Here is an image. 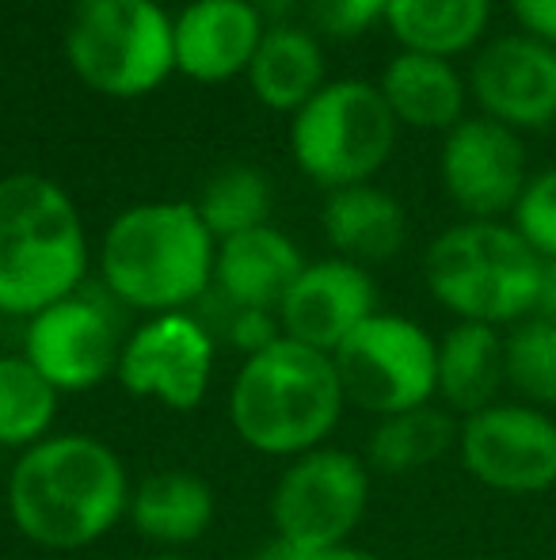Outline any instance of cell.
<instances>
[{
    "mask_svg": "<svg viewBox=\"0 0 556 560\" xmlns=\"http://www.w3.org/2000/svg\"><path fill=\"white\" fill-rule=\"evenodd\" d=\"M275 313L286 339L335 354L343 339L378 313V282L370 267L328 256L301 267Z\"/></svg>",
    "mask_w": 556,
    "mask_h": 560,
    "instance_id": "9a60e30c",
    "label": "cell"
},
{
    "mask_svg": "<svg viewBox=\"0 0 556 560\" xmlns=\"http://www.w3.org/2000/svg\"><path fill=\"white\" fill-rule=\"evenodd\" d=\"M442 191L469 222H504L511 218L522 187L530 179L527 145L514 130L484 115H469L438 149Z\"/></svg>",
    "mask_w": 556,
    "mask_h": 560,
    "instance_id": "4fadbf2b",
    "label": "cell"
},
{
    "mask_svg": "<svg viewBox=\"0 0 556 560\" xmlns=\"http://www.w3.org/2000/svg\"><path fill=\"white\" fill-rule=\"evenodd\" d=\"M301 12L312 35L358 38L378 23H386L389 0H301Z\"/></svg>",
    "mask_w": 556,
    "mask_h": 560,
    "instance_id": "f1b7e54d",
    "label": "cell"
},
{
    "mask_svg": "<svg viewBox=\"0 0 556 560\" xmlns=\"http://www.w3.org/2000/svg\"><path fill=\"white\" fill-rule=\"evenodd\" d=\"M522 35L556 46V0H507Z\"/></svg>",
    "mask_w": 556,
    "mask_h": 560,
    "instance_id": "4dcf8cb0",
    "label": "cell"
},
{
    "mask_svg": "<svg viewBox=\"0 0 556 560\" xmlns=\"http://www.w3.org/2000/svg\"><path fill=\"white\" fill-rule=\"evenodd\" d=\"M320 229L335 256L358 267L386 264L401 256V248L409 244V214L401 199L378 184L328 191L320 207Z\"/></svg>",
    "mask_w": 556,
    "mask_h": 560,
    "instance_id": "ac0fdd59",
    "label": "cell"
},
{
    "mask_svg": "<svg viewBox=\"0 0 556 560\" xmlns=\"http://www.w3.org/2000/svg\"><path fill=\"white\" fill-rule=\"evenodd\" d=\"M271 179L256 164H225L202 184L194 210L214 241H229L248 229L271 225Z\"/></svg>",
    "mask_w": 556,
    "mask_h": 560,
    "instance_id": "484cf974",
    "label": "cell"
},
{
    "mask_svg": "<svg viewBox=\"0 0 556 560\" xmlns=\"http://www.w3.org/2000/svg\"><path fill=\"white\" fill-rule=\"evenodd\" d=\"M4 320H8V317L0 313V343H4Z\"/></svg>",
    "mask_w": 556,
    "mask_h": 560,
    "instance_id": "8d00e7d4",
    "label": "cell"
},
{
    "mask_svg": "<svg viewBox=\"0 0 556 560\" xmlns=\"http://www.w3.org/2000/svg\"><path fill=\"white\" fill-rule=\"evenodd\" d=\"M171 20L156 0H73L66 20L69 69L96 96H149L176 73Z\"/></svg>",
    "mask_w": 556,
    "mask_h": 560,
    "instance_id": "8992f818",
    "label": "cell"
},
{
    "mask_svg": "<svg viewBox=\"0 0 556 560\" xmlns=\"http://www.w3.org/2000/svg\"><path fill=\"white\" fill-rule=\"evenodd\" d=\"M61 393L20 354L0 351V450H31L54 435Z\"/></svg>",
    "mask_w": 556,
    "mask_h": 560,
    "instance_id": "d4e9b609",
    "label": "cell"
},
{
    "mask_svg": "<svg viewBox=\"0 0 556 560\" xmlns=\"http://www.w3.org/2000/svg\"><path fill=\"white\" fill-rule=\"evenodd\" d=\"M122 332L104 298L76 290L27 317L23 359L58 393H84L119 370Z\"/></svg>",
    "mask_w": 556,
    "mask_h": 560,
    "instance_id": "7c38bea8",
    "label": "cell"
},
{
    "mask_svg": "<svg viewBox=\"0 0 556 560\" xmlns=\"http://www.w3.org/2000/svg\"><path fill=\"white\" fill-rule=\"evenodd\" d=\"M461 469L499 495L556 488V420L522 400H496L458 423Z\"/></svg>",
    "mask_w": 556,
    "mask_h": 560,
    "instance_id": "30bf717a",
    "label": "cell"
},
{
    "mask_svg": "<svg viewBox=\"0 0 556 560\" xmlns=\"http://www.w3.org/2000/svg\"><path fill=\"white\" fill-rule=\"evenodd\" d=\"M534 317L553 320V325H556V264H545L542 290H537V305H534Z\"/></svg>",
    "mask_w": 556,
    "mask_h": 560,
    "instance_id": "836d02e7",
    "label": "cell"
},
{
    "mask_svg": "<svg viewBox=\"0 0 556 560\" xmlns=\"http://www.w3.org/2000/svg\"><path fill=\"white\" fill-rule=\"evenodd\" d=\"M84 275L88 233L66 187L38 172L0 179V313L35 317L84 290Z\"/></svg>",
    "mask_w": 556,
    "mask_h": 560,
    "instance_id": "277c9868",
    "label": "cell"
},
{
    "mask_svg": "<svg viewBox=\"0 0 556 560\" xmlns=\"http://www.w3.org/2000/svg\"><path fill=\"white\" fill-rule=\"evenodd\" d=\"M370 508V465L340 446H317L286 462L271 488V526L279 538L324 553L347 546Z\"/></svg>",
    "mask_w": 556,
    "mask_h": 560,
    "instance_id": "9c48e42d",
    "label": "cell"
},
{
    "mask_svg": "<svg viewBox=\"0 0 556 560\" xmlns=\"http://www.w3.org/2000/svg\"><path fill=\"white\" fill-rule=\"evenodd\" d=\"M347 405L393 416L438 397V339L401 313H374L332 354Z\"/></svg>",
    "mask_w": 556,
    "mask_h": 560,
    "instance_id": "ba28073f",
    "label": "cell"
},
{
    "mask_svg": "<svg viewBox=\"0 0 556 560\" xmlns=\"http://www.w3.org/2000/svg\"><path fill=\"white\" fill-rule=\"evenodd\" d=\"M130 472L104 439L66 431L15 454L8 518L38 549L76 553L96 546L130 511Z\"/></svg>",
    "mask_w": 556,
    "mask_h": 560,
    "instance_id": "6da1fadb",
    "label": "cell"
},
{
    "mask_svg": "<svg viewBox=\"0 0 556 560\" xmlns=\"http://www.w3.org/2000/svg\"><path fill=\"white\" fill-rule=\"evenodd\" d=\"M507 389L514 400L553 412L556 408V325L527 317L504 332Z\"/></svg>",
    "mask_w": 556,
    "mask_h": 560,
    "instance_id": "4316f807",
    "label": "cell"
},
{
    "mask_svg": "<svg viewBox=\"0 0 556 560\" xmlns=\"http://www.w3.org/2000/svg\"><path fill=\"white\" fill-rule=\"evenodd\" d=\"M145 560H191V557H184V553H156V557H145Z\"/></svg>",
    "mask_w": 556,
    "mask_h": 560,
    "instance_id": "d590c367",
    "label": "cell"
},
{
    "mask_svg": "<svg viewBox=\"0 0 556 560\" xmlns=\"http://www.w3.org/2000/svg\"><path fill=\"white\" fill-rule=\"evenodd\" d=\"M305 259L282 229L260 225L217 241L214 290L233 310H279L286 290L301 275Z\"/></svg>",
    "mask_w": 556,
    "mask_h": 560,
    "instance_id": "e0dca14e",
    "label": "cell"
},
{
    "mask_svg": "<svg viewBox=\"0 0 556 560\" xmlns=\"http://www.w3.org/2000/svg\"><path fill=\"white\" fill-rule=\"evenodd\" d=\"M229 310V317H225V339H229L237 351L256 354L263 351V347H271L275 339L282 336V325H279V313L271 310H233V305H225Z\"/></svg>",
    "mask_w": 556,
    "mask_h": 560,
    "instance_id": "f546056e",
    "label": "cell"
},
{
    "mask_svg": "<svg viewBox=\"0 0 556 560\" xmlns=\"http://www.w3.org/2000/svg\"><path fill=\"white\" fill-rule=\"evenodd\" d=\"M225 408L248 450L294 462L309 450L328 446L347 397L332 354L279 336L271 347L240 362Z\"/></svg>",
    "mask_w": 556,
    "mask_h": 560,
    "instance_id": "3957f363",
    "label": "cell"
},
{
    "mask_svg": "<svg viewBox=\"0 0 556 560\" xmlns=\"http://www.w3.org/2000/svg\"><path fill=\"white\" fill-rule=\"evenodd\" d=\"M458 416L446 412L438 400L409 408V412L381 416L366 443V465L370 472H386V477H409V472L430 469L458 450Z\"/></svg>",
    "mask_w": 556,
    "mask_h": 560,
    "instance_id": "cb8c5ba5",
    "label": "cell"
},
{
    "mask_svg": "<svg viewBox=\"0 0 556 560\" xmlns=\"http://www.w3.org/2000/svg\"><path fill=\"white\" fill-rule=\"evenodd\" d=\"M268 23L248 0H191L171 20L176 73L199 84H225L248 73Z\"/></svg>",
    "mask_w": 556,
    "mask_h": 560,
    "instance_id": "2e32d148",
    "label": "cell"
},
{
    "mask_svg": "<svg viewBox=\"0 0 556 560\" xmlns=\"http://www.w3.org/2000/svg\"><path fill=\"white\" fill-rule=\"evenodd\" d=\"M248 4L260 12V20L268 27H282V23H294V12L301 8V0H248Z\"/></svg>",
    "mask_w": 556,
    "mask_h": 560,
    "instance_id": "1f68e13d",
    "label": "cell"
},
{
    "mask_svg": "<svg viewBox=\"0 0 556 560\" xmlns=\"http://www.w3.org/2000/svg\"><path fill=\"white\" fill-rule=\"evenodd\" d=\"M217 515V495L199 472L161 469L138 480L130 492V526L138 538L161 546V553H179L206 538Z\"/></svg>",
    "mask_w": 556,
    "mask_h": 560,
    "instance_id": "d6986e66",
    "label": "cell"
},
{
    "mask_svg": "<svg viewBox=\"0 0 556 560\" xmlns=\"http://www.w3.org/2000/svg\"><path fill=\"white\" fill-rule=\"evenodd\" d=\"M511 225L545 264H556V164L530 172L527 187L511 210Z\"/></svg>",
    "mask_w": 556,
    "mask_h": 560,
    "instance_id": "83f0119b",
    "label": "cell"
},
{
    "mask_svg": "<svg viewBox=\"0 0 556 560\" xmlns=\"http://www.w3.org/2000/svg\"><path fill=\"white\" fill-rule=\"evenodd\" d=\"M214 328L191 310L156 313L122 339L119 385L130 397L156 400L171 412H194L214 382Z\"/></svg>",
    "mask_w": 556,
    "mask_h": 560,
    "instance_id": "8fae6325",
    "label": "cell"
},
{
    "mask_svg": "<svg viewBox=\"0 0 556 560\" xmlns=\"http://www.w3.org/2000/svg\"><path fill=\"white\" fill-rule=\"evenodd\" d=\"M492 23V0H389L386 27L401 50L430 58H461L484 46Z\"/></svg>",
    "mask_w": 556,
    "mask_h": 560,
    "instance_id": "603a6c76",
    "label": "cell"
},
{
    "mask_svg": "<svg viewBox=\"0 0 556 560\" xmlns=\"http://www.w3.org/2000/svg\"><path fill=\"white\" fill-rule=\"evenodd\" d=\"M545 259L511 222H458L435 236L423 256L427 290L453 320L511 328L534 317Z\"/></svg>",
    "mask_w": 556,
    "mask_h": 560,
    "instance_id": "5b68a950",
    "label": "cell"
},
{
    "mask_svg": "<svg viewBox=\"0 0 556 560\" xmlns=\"http://www.w3.org/2000/svg\"><path fill=\"white\" fill-rule=\"evenodd\" d=\"M252 560H312L309 549H301V546H294V541H286V538H271V541H263L260 549H256V557Z\"/></svg>",
    "mask_w": 556,
    "mask_h": 560,
    "instance_id": "d6a6232c",
    "label": "cell"
},
{
    "mask_svg": "<svg viewBox=\"0 0 556 560\" xmlns=\"http://www.w3.org/2000/svg\"><path fill=\"white\" fill-rule=\"evenodd\" d=\"M401 122L378 84L328 81L297 115H289V156L324 191L374 184L397 149Z\"/></svg>",
    "mask_w": 556,
    "mask_h": 560,
    "instance_id": "52a82bcc",
    "label": "cell"
},
{
    "mask_svg": "<svg viewBox=\"0 0 556 560\" xmlns=\"http://www.w3.org/2000/svg\"><path fill=\"white\" fill-rule=\"evenodd\" d=\"M217 241L194 202L127 207L99 241V279L111 302L156 313H184L214 290Z\"/></svg>",
    "mask_w": 556,
    "mask_h": 560,
    "instance_id": "7a4b0ae2",
    "label": "cell"
},
{
    "mask_svg": "<svg viewBox=\"0 0 556 560\" xmlns=\"http://www.w3.org/2000/svg\"><path fill=\"white\" fill-rule=\"evenodd\" d=\"M312 560H386L374 549H363V546H335V549H324V553H312Z\"/></svg>",
    "mask_w": 556,
    "mask_h": 560,
    "instance_id": "e575fe53",
    "label": "cell"
},
{
    "mask_svg": "<svg viewBox=\"0 0 556 560\" xmlns=\"http://www.w3.org/2000/svg\"><path fill=\"white\" fill-rule=\"evenodd\" d=\"M507 359L504 328L453 320V328L438 339V405L458 420L504 400Z\"/></svg>",
    "mask_w": 556,
    "mask_h": 560,
    "instance_id": "44dd1931",
    "label": "cell"
},
{
    "mask_svg": "<svg viewBox=\"0 0 556 560\" xmlns=\"http://www.w3.org/2000/svg\"><path fill=\"white\" fill-rule=\"evenodd\" d=\"M378 92L386 96L397 122L412 126V130L450 133L453 126L469 118V81L446 58L412 50L393 54L389 66L381 69Z\"/></svg>",
    "mask_w": 556,
    "mask_h": 560,
    "instance_id": "ffe728a7",
    "label": "cell"
},
{
    "mask_svg": "<svg viewBox=\"0 0 556 560\" xmlns=\"http://www.w3.org/2000/svg\"><path fill=\"white\" fill-rule=\"evenodd\" d=\"M245 77L252 96L268 112L297 115L328 84L324 46L301 23L268 27Z\"/></svg>",
    "mask_w": 556,
    "mask_h": 560,
    "instance_id": "7402d4cb",
    "label": "cell"
},
{
    "mask_svg": "<svg viewBox=\"0 0 556 560\" xmlns=\"http://www.w3.org/2000/svg\"><path fill=\"white\" fill-rule=\"evenodd\" d=\"M469 100L507 130H545L556 122V46L522 31L499 35L473 54Z\"/></svg>",
    "mask_w": 556,
    "mask_h": 560,
    "instance_id": "5bb4252c",
    "label": "cell"
}]
</instances>
